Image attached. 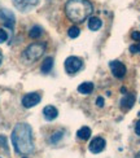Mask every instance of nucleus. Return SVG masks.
Instances as JSON below:
<instances>
[{
	"label": "nucleus",
	"instance_id": "obj_1",
	"mask_svg": "<svg viewBox=\"0 0 140 158\" xmlns=\"http://www.w3.org/2000/svg\"><path fill=\"white\" fill-rule=\"evenodd\" d=\"M12 144L16 153L30 154L34 152V137L32 130L28 123H17L12 131Z\"/></svg>",
	"mask_w": 140,
	"mask_h": 158
},
{
	"label": "nucleus",
	"instance_id": "obj_2",
	"mask_svg": "<svg viewBox=\"0 0 140 158\" xmlns=\"http://www.w3.org/2000/svg\"><path fill=\"white\" fill-rule=\"evenodd\" d=\"M93 12L90 0H68L65 4V15L71 22L81 23Z\"/></svg>",
	"mask_w": 140,
	"mask_h": 158
},
{
	"label": "nucleus",
	"instance_id": "obj_3",
	"mask_svg": "<svg viewBox=\"0 0 140 158\" xmlns=\"http://www.w3.org/2000/svg\"><path fill=\"white\" fill-rule=\"evenodd\" d=\"M44 52H45V43L36 42V43L30 44L29 47L23 51L22 57L28 62H35L36 60H39V58L43 56Z\"/></svg>",
	"mask_w": 140,
	"mask_h": 158
},
{
	"label": "nucleus",
	"instance_id": "obj_4",
	"mask_svg": "<svg viewBox=\"0 0 140 158\" xmlns=\"http://www.w3.org/2000/svg\"><path fill=\"white\" fill-rule=\"evenodd\" d=\"M82 68V60L77 56H70L65 60V70L69 74H75Z\"/></svg>",
	"mask_w": 140,
	"mask_h": 158
},
{
	"label": "nucleus",
	"instance_id": "obj_5",
	"mask_svg": "<svg viewBox=\"0 0 140 158\" xmlns=\"http://www.w3.org/2000/svg\"><path fill=\"white\" fill-rule=\"evenodd\" d=\"M42 100V96L40 94H38V92H30V94L25 95L22 97V105L23 108L26 109H30V108H34L35 105H38Z\"/></svg>",
	"mask_w": 140,
	"mask_h": 158
},
{
	"label": "nucleus",
	"instance_id": "obj_6",
	"mask_svg": "<svg viewBox=\"0 0 140 158\" xmlns=\"http://www.w3.org/2000/svg\"><path fill=\"white\" fill-rule=\"evenodd\" d=\"M109 66H110V70H112V73L113 75H114L116 78H123L126 75V73H127V69H126V66L121 62V61H110L109 62Z\"/></svg>",
	"mask_w": 140,
	"mask_h": 158
},
{
	"label": "nucleus",
	"instance_id": "obj_7",
	"mask_svg": "<svg viewBox=\"0 0 140 158\" xmlns=\"http://www.w3.org/2000/svg\"><path fill=\"white\" fill-rule=\"evenodd\" d=\"M39 0H13V5L21 12H29L35 5H38Z\"/></svg>",
	"mask_w": 140,
	"mask_h": 158
},
{
	"label": "nucleus",
	"instance_id": "obj_8",
	"mask_svg": "<svg viewBox=\"0 0 140 158\" xmlns=\"http://www.w3.org/2000/svg\"><path fill=\"white\" fill-rule=\"evenodd\" d=\"M0 19H2L3 23L6 26V27L13 30L16 18H15V15H13L9 9H0Z\"/></svg>",
	"mask_w": 140,
	"mask_h": 158
},
{
	"label": "nucleus",
	"instance_id": "obj_9",
	"mask_svg": "<svg viewBox=\"0 0 140 158\" xmlns=\"http://www.w3.org/2000/svg\"><path fill=\"white\" fill-rule=\"evenodd\" d=\"M105 145H106V141L103 139V137H95V139H92L90 145H88V149L90 152L93 153V154H97L100 152H103L105 149Z\"/></svg>",
	"mask_w": 140,
	"mask_h": 158
},
{
	"label": "nucleus",
	"instance_id": "obj_10",
	"mask_svg": "<svg viewBox=\"0 0 140 158\" xmlns=\"http://www.w3.org/2000/svg\"><path fill=\"white\" fill-rule=\"evenodd\" d=\"M134 102H135V95L134 94H127L122 97V100L119 101V105H121L122 109H131L134 106Z\"/></svg>",
	"mask_w": 140,
	"mask_h": 158
},
{
	"label": "nucleus",
	"instance_id": "obj_11",
	"mask_svg": "<svg viewBox=\"0 0 140 158\" xmlns=\"http://www.w3.org/2000/svg\"><path fill=\"white\" fill-rule=\"evenodd\" d=\"M43 115L45 118V121H53L57 118L58 110L55 106H52V105H47V106L43 109Z\"/></svg>",
	"mask_w": 140,
	"mask_h": 158
},
{
	"label": "nucleus",
	"instance_id": "obj_12",
	"mask_svg": "<svg viewBox=\"0 0 140 158\" xmlns=\"http://www.w3.org/2000/svg\"><path fill=\"white\" fill-rule=\"evenodd\" d=\"M93 91V83L91 82H84L78 87V92L82 95H90Z\"/></svg>",
	"mask_w": 140,
	"mask_h": 158
},
{
	"label": "nucleus",
	"instance_id": "obj_13",
	"mask_svg": "<svg viewBox=\"0 0 140 158\" xmlns=\"http://www.w3.org/2000/svg\"><path fill=\"white\" fill-rule=\"evenodd\" d=\"M101 25H103L101 19L97 18V17H91V18L88 19V29L92 30V31L99 30L100 27H101Z\"/></svg>",
	"mask_w": 140,
	"mask_h": 158
},
{
	"label": "nucleus",
	"instance_id": "obj_14",
	"mask_svg": "<svg viewBox=\"0 0 140 158\" xmlns=\"http://www.w3.org/2000/svg\"><path fill=\"white\" fill-rule=\"evenodd\" d=\"M77 136H78V139H81V140H88L90 136H91V128L86 127V126L79 128L78 132H77Z\"/></svg>",
	"mask_w": 140,
	"mask_h": 158
},
{
	"label": "nucleus",
	"instance_id": "obj_15",
	"mask_svg": "<svg viewBox=\"0 0 140 158\" xmlns=\"http://www.w3.org/2000/svg\"><path fill=\"white\" fill-rule=\"evenodd\" d=\"M52 68H53V58L52 57H47L45 60L43 61V64H42V73H44V74H48L49 71L52 70Z\"/></svg>",
	"mask_w": 140,
	"mask_h": 158
},
{
	"label": "nucleus",
	"instance_id": "obj_16",
	"mask_svg": "<svg viewBox=\"0 0 140 158\" xmlns=\"http://www.w3.org/2000/svg\"><path fill=\"white\" fill-rule=\"evenodd\" d=\"M42 34H43V29L40 26H32L29 31V36L31 39H38L39 36H42Z\"/></svg>",
	"mask_w": 140,
	"mask_h": 158
},
{
	"label": "nucleus",
	"instance_id": "obj_17",
	"mask_svg": "<svg viewBox=\"0 0 140 158\" xmlns=\"http://www.w3.org/2000/svg\"><path fill=\"white\" fill-rule=\"evenodd\" d=\"M79 34H81V30H79V27H77V26H73V27H70L69 31H68L69 38H73V39L78 38Z\"/></svg>",
	"mask_w": 140,
	"mask_h": 158
},
{
	"label": "nucleus",
	"instance_id": "obj_18",
	"mask_svg": "<svg viewBox=\"0 0 140 158\" xmlns=\"http://www.w3.org/2000/svg\"><path fill=\"white\" fill-rule=\"evenodd\" d=\"M62 135H64L62 131H57V132H55V134L51 136V143L55 144V143H57L58 140H61V139H62Z\"/></svg>",
	"mask_w": 140,
	"mask_h": 158
},
{
	"label": "nucleus",
	"instance_id": "obj_19",
	"mask_svg": "<svg viewBox=\"0 0 140 158\" xmlns=\"http://www.w3.org/2000/svg\"><path fill=\"white\" fill-rule=\"evenodd\" d=\"M6 39H8V34H6V31L0 29V43H4L6 42Z\"/></svg>",
	"mask_w": 140,
	"mask_h": 158
},
{
	"label": "nucleus",
	"instance_id": "obj_20",
	"mask_svg": "<svg viewBox=\"0 0 140 158\" xmlns=\"http://www.w3.org/2000/svg\"><path fill=\"white\" fill-rule=\"evenodd\" d=\"M0 147H3L4 149L8 150V145H6V139H5V136H0Z\"/></svg>",
	"mask_w": 140,
	"mask_h": 158
},
{
	"label": "nucleus",
	"instance_id": "obj_21",
	"mask_svg": "<svg viewBox=\"0 0 140 158\" xmlns=\"http://www.w3.org/2000/svg\"><path fill=\"white\" fill-rule=\"evenodd\" d=\"M96 105H97L99 108H103V106H104V98L99 96V97L96 98Z\"/></svg>",
	"mask_w": 140,
	"mask_h": 158
},
{
	"label": "nucleus",
	"instance_id": "obj_22",
	"mask_svg": "<svg viewBox=\"0 0 140 158\" xmlns=\"http://www.w3.org/2000/svg\"><path fill=\"white\" fill-rule=\"evenodd\" d=\"M131 38L134 39V40H140V32L139 31H134L131 34Z\"/></svg>",
	"mask_w": 140,
	"mask_h": 158
},
{
	"label": "nucleus",
	"instance_id": "obj_23",
	"mask_svg": "<svg viewBox=\"0 0 140 158\" xmlns=\"http://www.w3.org/2000/svg\"><path fill=\"white\" fill-rule=\"evenodd\" d=\"M130 52H131V53H136V52H139V45H131Z\"/></svg>",
	"mask_w": 140,
	"mask_h": 158
},
{
	"label": "nucleus",
	"instance_id": "obj_24",
	"mask_svg": "<svg viewBox=\"0 0 140 158\" xmlns=\"http://www.w3.org/2000/svg\"><path fill=\"white\" fill-rule=\"evenodd\" d=\"M135 132H136L138 136H140V121H138L136 126H135Z\"/></svg>",
	"mask_w": 140,
	"mask_h": 158
},
{
	"label": "nucleus",
	"instance_id": "obj_25",
	"mask_svg": "<svg viewBox=\"0 0 140 158\" xmlns=\"http://www.w3.org/2000/svg\"><path fill=\"white\" fill-rule=\"evenodd\" d=\"M3 62V53H2V51H0V65H2Z\"/></svg>",
	"mask_w": 140,
	"mask_h": 158
},
{
	"label": "nucleus",
	"instance_id": "obj_26",
	"mask_svg": "<svg viewBox=\"0 0 140 158\" xmlns=\"http://www.w3.org/2000/svg\"><path fill=\"white\" fill-rule=\"evenodd\" d=\"M135 158H140V152H139V153L136 154V157H135Z\"/></svg>",
	"mask_w": 140,
	"mask_h": 158
},
{
	"label": "nucleus",
	"instance_id": "obj_27",
	"mask_svg": "<svg viewBox=\"0 0 140 158\" xmlns=\"http://www.w3.org/2000/svg\"><path fill=\"white\" fill-rule=\"evenodd\" d=\"M139 52H140V45H139Z\"/></svg>",
	"mask_w": 140,
	"mask_h": 158
},
{
	"label": "nucleus",
	"instance_id": "obj_28",
	"mask_svg": "<svg viewBox=\"0 0 140 158\" xmlns=\"http://www.w3.org/2000/svg\"><path fill=\"white\" fill-rule=\"evenodd\" d=\"M139 117H140V111H139Z\"/></svg>",
	"mask_w": 140,
	"mask_h": 158
},
{
	"label": "nucleus",
	"instance_id": "obj_29",
	"mask_svg": "<svg viewBox=\"0 0 140 158\" xmlns=\"http://www.w3.org/2000/svg\"><path fill=\"white\" fill-rule=\"evenodd\" d=\"M23 158H26V157H23Z\"/></svg>",
	"mask_w": 140,
	"mask_h": 158
}]
</instances>
